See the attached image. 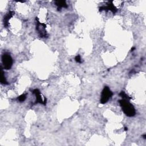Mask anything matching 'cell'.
<instances>
[{
  "label": "cell",
  "mask_w": 146,
  "mask_h": 146,
  "mask_svg": "<svg viewBox=\"0 0 146 146\" xmlns=\"http://www.w3.org/2000/svg\"><path fill=\"white\" fill-rule=\"evenodd\" d=\"M135 47H133V48H132V49H131V51H134V50L135 49Z\"/></svg>",
  "instance_id": "5bb4252c"
},
{
  "label": "cell",
  "mask_w": 146,
  "mask_h": 146,
  "mask_svg": "<svg viewBox=\"0 0 146 146\" xmlns=\"http://www.w3.org/2000/svg\"><path fill=\"white\" fill-rule=\"evenodd\" d=\"M119 96L123 98V99L127 100V101H129V100L132 99V98L130 96H128L127 94L124 93V91H121L119 93Z\"/></svg>",
  "instance_id": "9c48e42d"
},
{
  "label": "cell",
  "mask_w": 146,
  "mask_h": 146,
  "mask_svg": "<svg viewBox=\"0 0 146 146\" xmlns=\"http://www.w3.org/2000/svg\"><path fill=\"white\" fill-rule=\"evenodd\" d=\"M119 104L122 109L123 111L125 114L129 117H134L136 114V111L134 107L132 106V104L129 103V101H127L125 99L120 100Z\"/></svg>",
  "instance_id": "6da1fadb"
},
{
  "label": "cell",
  "mask_w": 146,
  "mask_h": 146,
  "mask_svg": "<svg viewBox=\"0 0 146 146\" xmlns=\"http://www.w3.org/2000/svg\"><path fill=\"white\" fill-rule=\"evenodd\" d=\"M143 136V138L146 139V135H144Z\"/></svg>",
  "instance_id": "4fadbf2b"
},
{
  "label": "cell",
  "mask_w": 146,
  "mask_h": 146,
  "mask_svg": "<svg viewBox=\"0 0 146 146\" xmlns=\"http://www.w3.org/2000/svg\"><path fill=\"white\" fill-rule=\"evenodd\" d=\"M1 71H2V77H1V82L2 84H4V85H7L8 83L7 82V81L6 80V78H5V76H4V73L3 70H2V69H1Z\"/></svg>",
  "instance_id": "30bf717a"
},
{
  "label": "cell",
  "mask_w": 146,
  "mask_h": 146,
  "mask_svg": "<svg viewBox=\"0 0 146 146\" xmlns=\"http://www.w3.org/2000/svg\"><path fill=\"white\" fill-rule=\"evenodd\" d=\"M32 93H33L35 95H36V103H40V104H44V101H43L41 98L40 91L38 90V89H34V90H33V91H32Z\"/></svg>",
  "instance_id": "8992f818"
},
{
  "label": "cell",
  "mask_w": 146,
  "mask_h": 146,
  "mask_svg": "<svg viewBox=\"0 0 146 146\" xmlns=\"http://www.w3.org/2000/svg\"><path fill=\"white\" fill-rule=\"evenodd\" d=\"M14 14V12L10 11L7 13V14L5 16L4 18V24L5 28H7L9 26V21Z\"/></svg>",
  "instance_id": "52a82bcc"
},
{
  "label": "cell",
  "mask_w": 146,
  "mask_h": 146,
  "mask_svg": "<svg viewBox=\"0 0 146 146\" xmlns=\"http://www.w3.org/2000/svg\"><path fill=\"white\" fill-rule=\"evenodd\" d=\"M55 4L56 6H57L58 10H61V9L62 7L64 8L67 7V5L65 1H55Z\"/></svg>",
  "instance_id": "ba28073f"
},
{
  "label": "cell",
  "mask_w": 146,
  "mask_h": 146,
  "mask_svg": "<svg viewBox=\"0 0 146 146\" xmlns=\"http://www.w3.org/2000/svg\"><path fill=\"white\" fill-rule=\"evenodd\" d=\"M2 62L4 65V68L5 70H9L13 66V60L9 54L4 53L2 55Z\"/></svg>",
  "instance_id": "3957f363"
},
{
  "label": "cell",
  "mask_w": 146,
  "mask_h": 146,
  "mask_svg": "<svg viewBox=\"0 0 146 146\" xmlns=\"http://www.w3.org/2000/svg\"><path fill=\"white\" fill-rule=\"evenodd\" d=\"M75 60L77 62H78V63H82V59H81L80 56L79 55H78L75 56Z\"/></svg>",
  "instance_id": "7c38bea8"
},
{
  "label": "cell",
  "mask_w": 146,
  "mask_h": 146,
  "mask_svg": "<svg viewBox=\"0 0 146 146\" xmlns=\"http://www.w3.org/2000/svg\"><path fill=\"white\" fill-rule=\"evenodd\" d=\"M36 30L38 32L39 36L40 37H47V34L46 31V24L40 23L38 18H36Z\"/></svg>",
  "instance_id": "277c9868"
},
{
  "label": "cell",
  "mask_w": 146,
  "mask_h": 146,
  "mask_svg": "<svg viewBox=\"0 0 146 146\" xmlns=\"http://www.w3.org/2000/svg\"><path fill=\"white\" fill-rule=\"evenodd\" d=\"M124 129H125L126 131H127V127H125V128H124Z\"/></svg>",
  "instance_id": "9a60e30c"
},
{
  "label": "cell",
  "mask_w": 146,
  "mask_h": 146,
  "mask_svg": "<svg viewBox=\"0 0 146 146\" xmlns=\"http://www.w3.org/2000/svg\"><path fill=\"white\" fill-rule=\"evenodd\" d=\"M113 95L112 92L110 90L108 86H104L101 94V98L100 102L102 104H105L109 101Z\"/></svg>",
  "instance_id": "7a4b0ae2"
},
{
  "label": "cell",
  "mask_w": 146,
  "mask_h": 146,
  "mask_svg": "<svg viewBox=\"0 0 146 146\" xmlns=\"http://www.w3.org/2000/svg\"><path fill=\"white\" fill-rule=\"evenodd\" d=\"M26 99V94H22L20 96L18 97L17 100L20 102H23L25 101Z\"/></svg>",
  "instance_id": "8fae6325"
},
{
  "label": "cell",
  "mask_w": 146,
  "mask_h": 146,
  "mask_svg": "<svg viewBox=\"0 0 146 146\" xmlns=\"http://www.w3.org/2000/svg\"><path fill=\"white\" fill-rule=\"evenodd\" d=\"M102 10H110L113 14H115V13L117 12L118 9L117 8L114 6V5L113 4L112 1H109L107 2L106 6H103L99 8L100 12H102Z\"/></svg>",
  "instance_id": "5b68a950"
}]
</instances>
